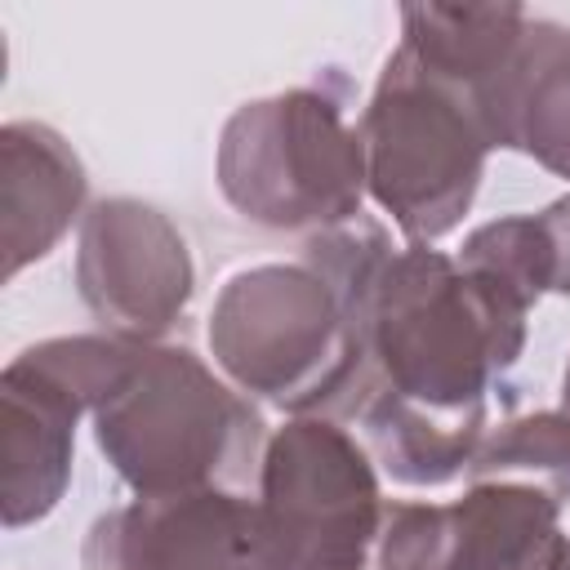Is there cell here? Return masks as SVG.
I'll return each instance as SVG.
<instances>
[{"label": "cell", "instance_id": "6da1fadb", "mask_svg": "<svg viewBox=\"0 0 570 570\" xmlns=\"http://www.w3.org/2000/svg\"><path fill=\"white\" fill-rule=\"evenodd\" d=\"M303 258L338 285L361 334L365 379L347 419L365 432V450L401 485H445L468 472L490 387L525 347L530 307L432 245L392 249L365 218L316 232Z\"/></svg>", "mask_w": 570, "mask_h": 570}, {"label": "cell", "instance_id": "7a4b0ae2", "mask_svg": "<svg viewBox=\"0 0 570 570\" xmlns=\"http://www.w3.org/2000/svg\"><path fill=\"white\" fill-rule=\"evenodd\" d=\"M94 436L138 499L245 490L263 472L258 410L187 347L138 343L125 379L94 410Z\"/></svg>", "mask_w": 570, "mask_h": 570}, {"label": "cell", "instance_id": "3957f363", "mask_svg": "<svg viewBox=\"0 0 570 570\" xmlns=\"http://www.w3.org/2000/svg\"><path fill=\"white\" fill-rule=\"evenodd\" d=\"M209 352L240 392L289 414L347 419L365 379L356 321L307 258L236 272L214 298Z\"/></svg>", "mask_w": 570, "mask_h": 570}, {"label": "cell", "instance_id": "277c9868", "mask_svg": "<svg viewBox=\"0 0 570 570\" xmlns=\"http://www.w3.org/2000/svg\"><path fill=\"white\" fill-rule=\"evenodd\" d=\"M218 191L272 232H334L361 218L365 147L343 94L298 85L236 107L218 134Z\"/></svg>", "mask_w": 570, "mask_h": 570}, {"label": "cell", "instance_id": "5b68a950", "mask_svg": "<svg viewBox=\"0 0 570 570\" xmlns=\"http://www.w3.org/2000/svg\"><path fill=\"white\" fill-rule=\"evenodd\" d=\"M356 129L365 147V191L392 214L401 236L410 245L450 236L472 209L490 156L472 94L396 45Z\"/></svg>", "mask_w": 570, "mask_h": 570}, {"label": "cell", "instance_id": "8992f818", "mask_svg": "<svg viewBox=\"0 0 570 570\" xmlns=\"http://www.w3.org/2000/svg\"><path fill=\"white\" fill-rule=\"evenodd\" d=\"M272 570H370L383 530L374 454L330 414H294L263 454Z\"/></svg>", "mask_w": 570, "mask_h": 570}, {"label": "cell", "instance_id": "52a82bcc", "mask_svg": "<svg viewBox=\"0 0 570 570\" xmlns=\"http://www.w3.org/2000/svg\"><path fill=\"white\" fill-rule=\"evenodd\" d=\"M76 289L107 334L156 343L191 303V249L156 205L107 196L80 223Z\"/></svg>", "mask_w": 570, "mask_h": 570}, {"label": "cell", "instance_id": "ba28073f", "mask_svg": "<svg viewBox=\"0 0 570 570\" xmlns=\"http://www.w3.org/2000/svg\"><path fill=\"white\" fill-rule=\"evenodd\" d=\"M561 503L525 481H468L454 503H387L370 570H521Z\"/></svg>", "mask_w": 570, "mask_h": 570}, {"label": "cell", "instance_id": "9c48e42d", "mask_svg": "<svg viewBox=\"0 0 570 570\" xmlns=\"http://www.w3.org/2000/svg\"><path fill=\"white\" fill-rule=\"evenodd\" d=\"M85 570H272L263 508L236 490L134 499L94 521Z\"/></svg>", "mask_w": 570, "mask_h": 570}, {"label": "cell", "instance_id": "30bf717a", "mask_svg": "<svg viewBox=\"0 0 570 570\" xmlns=\"http://www.w3.org/2000/svg\"><path fill=\"white\" fill-rule=\"evenodd\" d=\"M89 405L49 374L31 352H18L0 374V512L4 525L49 517L71 481L76 419Z\"/></svg>", "mask_w": 570, "mask_h": 570}, {"label": "cell", "instance_id": "8fae6325", "mask_svg": "<svg viewBox=\"0 0 570 570\" xmlns=\"http://www.w3.org/2000/svg\"><path fill=\"white\" fill-rule=\"evenodd\" d=\"M476 111L490 147L570 178V27L525 18L503 67L476 89Z\"/></svg>", "mask_w": 570, "mask_h": 570}, {"label": "cell", "instance_id": "7c38bea8", "mask_svg": "<svg viewBox=\"0 0 570 570\" xmlns=\"http://www.w3.org/2000/svg\"><path fill=\"white\" fill-rule=\"evenodd\" d=\"M85 205V165L71 142L36 120L0 129V214H4V276L45 258Z\"/></svg>", "mask_w": 570, "mask_h": 570}, {"label": "cell", "instance_id": "4fadbf2b", "mask_svg": "<svg viewBox=\"0 0 570 570\" xmlns=\"http://www.w3.org/2000/svg\"><path fill=\"white\" fill-rule=\"evenodd\" d=\"M525 18L517 4H405L401 45L476 102V89L503 67Z\"/></svg>", "mask_w": 570, "mask_h": 570}, {"label": "cell", "instance_id": "5bb4252c", "mask_svg": "<svg viewBox=\"0 0 570 570\" xmlns=\"http://www.w3.org/2000/svg\"><path fill=\"white\" fill-rule=\"evenodd\" d=\"M468 481H525L552 494L557 503L570 499V419L561 410H539L485 428L468 472Z\"/></svg>", "mask_w": 570, "mask_h": 570}, {"label": "cell", "instance_id": "9a60e30c", "mask_svg": "<svg viewBox=\"0 0 570 570\" xmlns=\"http://www.w3.org/2000/svg\"><path fill=\"white\" fill-rule=\"evenodd\" d=\"M534 218H539V232H543V245H548L552 294H570V196L552 200Z\"/></svg>", "mask_w": 570, "mask_h": 570}, {"label": "cell", "instance_id": "2e32d148", "mask_svg": "<svg viewBox=\"0 0 570 570\" xmlns=\"http://www.w3.org/2000/svg\"><path fill=\"white\" fill-rule=\"evenodd\" d=\"M521 570H570V539H566L561 530L548 534V539L530 552V561H525Z\"/></svg>", "mask_w": 570, "mask_h": 570}, {"label": "cell", "instance_id": "e0dca14e", "mask_svg": "<svg viewBox=\"0 0 570 570\" xmlns=\"http://www.w3.org/2000/svg\"><path fill=\"white\" fill-rule=\"evenodd\" d=\"M561 414L570 419V361H566V374H561Z\"/></svg>", "mask_w": 570, "mask_h": 570}]
</instances>
